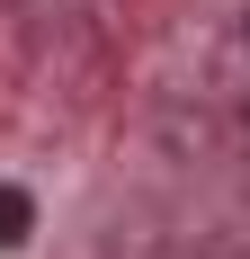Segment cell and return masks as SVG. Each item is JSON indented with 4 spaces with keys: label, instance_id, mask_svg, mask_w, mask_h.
Masks as SVG:
<instances>
[{
    "label": "cell",
    "instance_id": "obj_1",
    "mask_svg": "<svg viewBox=\"0 0 250 259\" xmlns=\"http://www.w3.org/2000/svg\"><path fill=\"white\" fill-rule=\"evenodd\" d=\"M27 241V188H0V250Z\"/></svg>",
    "mask_w": 250,
    "mask_h": 259
}]
</instances>
